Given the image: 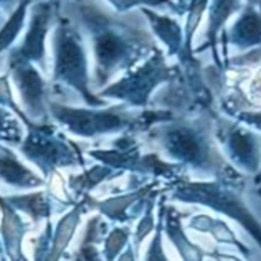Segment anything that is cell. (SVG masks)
Wrapping results in <instances>:
<instances>
[{"label": "cell", "mask_w": 261, "mask_h": 261, "mask_svg": "<svg viewBox=\"0 0 261 261\" xmlns=\"http://www.w3.org/2000/svg\"><path fill=\"white\" fill-rule=\"evenodd\" d=\"M58 9L89 40L93 89L108 86L114 76L133 70L157 48L141 10L119 13L101 0H58Z\"/></svg>", "instance_id": "1"}, {"label": "cell", "mask_w": 261, "mask_h": 261, "mask_svg": "<svg viewBox=\"0 0 261 261\" xmlns=\"http://www.w3.org/2000/svg\"><path fill=\"white\" fill-rule=\"evenodd\" d=\"M142 139L155 152L167 157V161L182 164L187 174H195L200 180L240 175L223 155L212 121L207 118L177 116L149 129L142 134Z\"/></svg>", "instance_id": "2"}, {"label": "cell", "mask_w": 261, "mask_h": 261, "mask_svg": "<svg viewBox=\"0 0 261 261\" xmlns=\"http://www.w3.org/2000/svg\"><path fill=\"white\" fill-rule=\"evenodd\" d=\"M245 185L246 178L242 174L208 180H190L189 177H182L167 184L166 192H169L167 197L170 200L202 205L231 218L233 222L243 226V230L251 235L261 248V222L245 202Z\"/></svg>", "instance_id": "3"}, {"label": "cell", "mask_w": 261, "mask_h": 261, "mask_svg": "<svg viewBox=\"0 0 261 261\" xmlns=\"http://www.w3.org/2000/svg\"><path fill=\"white\" fill-rule=\"evenodd\" d=\"M51 83L74 89L89 108H105L108 101L91 91L89 60L81 29L65 15H57L51 35Z\"/></svg>", "instance_id": "4"}, {"label": "cell", "mask_w": 261, "mask_h": 261, "mask_svg": "<svg viewBox=\"0 0 261 261\" xmlns=\"http://www.w3.org/2000/svg\"><path fill=\"white\" fill-rule=\"evenodd\" d=\"M48 111L50 118L66 133L83 139H96L124 133L134 134L137 114L141 109L129 108L122 102L105 108H76L50 98Z\"/></svg>", "instance_id": "5"}, {"label": "cell", "mask_w": 261, "mask_h": 261, "mask_svg": "<svg viewBox=\"0 0 261 261\" xmlns=\"http://www.w3.org/2000/svg\"><path fill=\"white\" fill-rule=\"evenodd\" d=\"M17 149L23 159L42 170L46 180L60 169L86 166L81 147L74 141L68 139L57 124L50 122H33L30 127H27L23 141Z\"/></svg>", "instance_id": "6"}, {"label": "cell", "mask_w": 261, "mask_h": 261, "mask_svg": "<svg viewBox=\"0 0 261 261\" xmlns=\"http://www.w3.org/2000/svg\"><path fill=\"white\" fill-rule=\"evenodd\" d=\"M180 76V68L169 66L161 48L149 55L141 65L124 73V76L105 86L96 94L102 99H116L129 108L146 109L150 96L162 83H170Z\"/></svg>", "instance_id": "7"}, {"label": "cell", "mask_w": 261, "mask_h": 261, "mask_svg": "<svg viewBox=\"0 0 261 261\" xmlns=\"http://www.w3.org/2000/svg\"><path fill=\"white\" fill-rule=\"evenodd\" d=\"M109 144H111L109 149H89L86 150V155L119 172H130L159 180H167L175 172L174 164L164 159L159 152L155 150L144 152L139 136L133 133L116 136Z\"/></svg>", "instance_id": "8"}, {"label": "cell", "mask_w": 261, "mask_h": 261, "mask_svg": "<svg viewBox=\"0 0 261 261\" xmlns=\"http://www.w3.org/2000/svg\"><path fill=\"white\" fill-rule=\"evenodd\" d=\"M215 137L222 152L243 175H256L261 169V133L238 121L215 118Z\"/></svg>", "instance_id": "9"}, {"label": "cell", "mask_w": 261, "mask_h": 261, "mask_svg": "<svg viewBox=\"0 0 261 261\" xmlns=\"http://www.w3.org/2000/svg\"><path fill=\"white\" fill-rule=\"evenodd\" d=\"M30 20L27 25L23 40L9 51L7 58L25 60L33 63L43 74L48 73V57H46V37L51 32L55 20L58 15L57 0H35L32 2Z\"/></svg>", "instance_id": "10"}, {"label": "cell", "mask_w": 261, "mask_h": 261, "mask_svg": "<svg viewBox=\"0 0 261 261\" xmlns=\"http://www.w3.org/2000/svg\"><path fill=\"white\" fill-rule=\"evenodd\" d=\"M7 66L20 94V101H22L20 106L29 116V119L32 122L50 121V111H48L50 89H48V81L43 78V73L30 61L17 58H7Z\"/></svg>", "instance_id": "11"}, {"label": "cell", "mask_w": 261, "mask_h": 261, "mask_svg": "<svg viewBox=\"0 0 261 261\" xmlns=\"http://www.w3.org/2000/svg\"><path fill=\"white\" fill-rule=\"evenodd\" d=\"M157 187H161V180L152 178L139 189L126 190L124 194L102 198V200L88 195V207L89 210H96L109 222L118 225H129L137 217L142 215L147 195Z\"/></svg>", "instance_id": "12"}, {"label": "cell", "mask_w": 261, "mask_h": 261, "mask_svg": "<svg viewBox=\"0 0 261 261\" xmlns=\"http://www.w3.org/2000/svg\"><path fill=\"white\" fill-rule=\"evenodd\" d=\"M0 240L4 245V253L9 261H27L23 255V240L30 226L23 222L18 210L5 200L0 194Z\"/></svg>", "instance_id": "13"}, {"label": "cell", "mask_w": 261, "mask_h": 261, "mask_svg": "<svg viewBox=\"0 0 261 261\" xmlns=\"http://www.w3.org/2000/svg\"><path fill=\"white\" fill-rule=\"evenodd\" d=\"M0 182L17 190H38L48 180L27 167L10 147L0 142Z\"/></svg>", "instance_id": "14"}, {"label": "cell", "mask_w": 261, "mask_h": 261, "mask_svg": "<svg viewBox=\"0 0 261 261\" xmlns=\"http://www.w3.org/2000/svg\"><path fill=\"white\" fill-rule=\"evenodd\" d=\"M12 207H15L18 212H22L27 217H30L32 223H38L42 220H50L55 212H60L61 208H66L76 202H65L60 200L48 190H33L30 194H20V195H9L5 197Z\"/></svg>", "instance_id": "15"}, {"label": "cell", "mask_w": 261, "mask_h": 261, "mask_svg": "<svg viewBox=\"0 0 261 261\" xmlns=\"http://www.w3.org/2000/svg\"><path fill=\"white\" fill-rule=\"evenodd\" d=\"M226 43L233 45L242 53L261 48V12L248 0L226 32Z\"/></svg>", "instance_id": "16"}, {"label": "cell", "mask_w": 261, "mask_h": 261, "mask_svg": "<svg viewBox=\"0 0 261 261\" xmlns=\"http://www.w3.org/2000/svg\"><path fill=\"white\" fill-rule=\"evenodd\" d=\"M162 212H164V223L162 228L166 237L170 240V243L174 245L178 256L182 261H205L207 251L202 250V246H198L187 237L184 226H182V214L177 212L174 207L166 205L167 195H162Z\"/></svg>", "instance_id": "17"}, {"label": "cell", "mask_w": 261, "mask_h": 261, "mask_svg": "<svg viewBox=\"0 0 261 261\" xmlns=\"http://www.w3.org/2000/svg\"><path fill=\"white\" fill-rule=\"evenodd\" d=\"M88 195L81 197L76 203L71 205V210L66 212V214L60 218V222L57 223L53 230V238H51V245H50V251H48L46 261H61L63 258L66 248L70 246L71 240L76 233L78 226L81 223V217H83L85 212H88Z\"/></svg>", "instance_id": "18"}, {"label": "cell", "mask_w": 261, "mask_h": 261, "mask_svg": "<svg viewBox=\"0 0 261 261\" xmlns=\"http://www.w3.org/2000/svg\"><path fill=\"white\" fill-rule=\"evenodd\" d=\"M187 226L190 230H195V231H200V233H208V235H212V238L218 243L230 245V246H233V248H237L238 253L245 259L253 258V251L235 235V231L230 228V225L222 218L210 217L207 214L194 215L189 220Z\"/></svg>", "instance_id": "19"}, {"label": "cell", "mask_w": 261, "mask_h": 261, "mask_svg": "<svg viewBox=\"0 0 261 261\" xmlns=\"http://www.w3.org/2000/svg\"><path fill=\"white\" fill-rule=\"evenodd\" d=\"M240 9H242L240 0H212L210 9H208L207 38H205V43L198 48V50H195L200 53V51L208 50L210 48L212 55H214V61L220 71H222V68H223V61L220 60V55L217 50V40H218L220 32L223 29V25L226 23V20H228L235 12H238Z\"/></svg>", "instance_id": "20"}, {"label": "cell", "mask_w": 261, "mask_h": 261, "mask_svg": "<svg viewBox=\"0 0 261 261\" xmlns=\"http://www.w3.org/2000/svg\"><path fill=\"white\" fill-rule=\"evenodd\" d=\"M141 12L144 18L147 20L152 35H155L167 46L169 57H175V55L180 53L184 46V30L180 23L172 17L150 10L149 7H141Z\"/></svg>", "instance_id": "21"}, {"label": "cell", "mask_w": 261, "mask_h": 261, "mask_svg": "<svg viewBox=\"0 0 261 261\" xmlns=\"http://www.w3.org/2000/svg\"><path fill=\"white\" fill-rule=\"evenodd\" d=\"M124 172H119V170H114L111 167L105 166V164L98 162L89 169L83 170V172L68 175V189L74 194L76 200H80L81 197L89 195V192L94 190L99 184L118 178Z\"/></svg>", "instance_id": "22"}, {"label": "cell", "mask_w": 261, "mask_h": 261, "mask_svg": "<svg viewBox=\"0 0 261 261\" xmlns=\"http://www.w3.org/2000/svg\"><path fill=\"white\" fill-rule=\"evenodd\" d=\"M32 2L35 0H20L18 7L5 18V22L0 27V57L7 50H10V46L17 42L20 33L23 32Z\"/></svg>", "instance_id": "23"}, {"label": "cell", "mask_w": 261, "mask_h": 261, "mask_svg": "<svg viewBox=\"0 0 261 261\" xmlns=\"http://www.w3.org/2000/svg\"><path fill=\"white\" fill-rule=\"evenodd\" d=\"M166 192V187H157L154 189L146 198V205H144V212L142 215L139 217V222L136 225V230H134V235H133V245L139 255V250H141V245L142 242L146 240L150 233L155 231V205H157V197L161 194Z\"/></svg>", "instance_id": "24"}, {"label": "cell", "mask_w": 261, "mask_h": 261, "mask_svg": "<svg viewBox=\"0 0 261 261\" xmlns=\"http://www.w3.org/2000/svg\"><path fill=\"white\" fill-rule=\"evenodd\" d=\"M27 127L18 116L0 106V142L10 144V146H20L25 137Z\"/></svg>", "instance_id": "25"}, {"label": "cell", "mask_w": 261, "mask_h": 261, "mask_svg": "<svg viewBox=\"0 0 261 261\" xmlns=\"http://www.w3.org/2000/svg\"><path fill=\"white\" fill-rule=\"evenodd\" d=\"M130 226L129 225H116L113 226L102 242V258L105 261H116L126 246L130 243Z\"/></svg>", "instance_id": "26"}, {"label": "cell", "mask_w": 261, "mask_h": 261, "mask_svg": "<svg viewBox=\"0 0 261 261\" xmlns=\"http://www.w3.org/2000/svg\"><path fill=\"white\" fill-rule=\"evenodd\" d=\"M0 106H4L7 109H10V111H13L20 119H22V122L25 124V127H30L33 122L29 119V116L25 114V111L22 109V106L17 105L15 98H13V93H12V86H10V74H2L0 76Z\"/></svg>", "instance_id": "27"}, {"label": "cell", "mask_w": 261, "mask_h": 261, "mask_svg": "<svg viewBox=\"0 0 261 261\" xmlns=\"http://www.w3.org/2000/svg\"><path fill=\"white\" fill-rule=\"evenodd\" d=\"M164 212H162V198L159 200V222H157L154 237L150 240V243L147 246L146 256L142 261H170L166 255V250H164V243H162V237H164Z\"/></svg>", "instance_id": "28"}, {"label": "cell", "mask_w": 261, "mask_h": 261, "mask_svg": "<svg viewBox=\"0 0 261 261\" xmlns=\"http://www.w3.org/2000/svg\"><path fill=\"white\" fill-rule=\"evenodd\" d=\"M109 233V223L105 220L101 214L93 215L88 220L86 230H85V237L81 240L80 245H101L105 242L106 235Z\"/></svg>", "instance_id": "29"}, {"label": "cell", "mask_w": 261, "mask_h": 261, "mask_svg": "<svg viewBox=\"0 0 261 261\" xmlns=\"http://www.w3.org/2000/svg\"><path fill=\"white\" fill-rule=\"evenodd\" d=\"M116 12L126 13L136 7H159L164 4H169L170 0H106Z\"/></svg>", "instance_id": "30"}, {"label": "cell", "mask_w": 261, "mask_h": 261, "mask_svg": "<svg viewBox=\"0 0 261 261\" xmlns=\"http://www.w3.org/2000/svg\"><path fill=\"white\" fill-rule=\"evenodd\" d=\"M246 105L261 106V70L253 74L251 81L248 83V96H246Z\"/></svg>", "instance_id": "31"}, {"label": "cell", "mask_w": 261, "mask_h": 261, "mask_svg": "<svg viewBox=\"0 0 261 261\" xmlns=\"http://www.w3.org/2000/svg\"><path fill=\"white\" fill-rule=\"evenodd\" d=\"M233 118H235V121L242 122V124L261 133V109L259 111H240Z\"/></svg>", "instance_id": "32"}, {"label": "cell", "mask_w": 261, "mask_h": 261, "mask_svg": "<svg viewBox=\"0 0 261 261\" xmlns=\"http://www.w3.org/2000/svg\"><path fill=\"white\" fill-rule=\"evenodd\" d=\"M116 261H137V251L134 248L133 243H129L126 246V250L121 253V255L118 256V259Z\"/></svg>", "instance_id": "33"}, {"label": "cell", "mask_w": 261, "mask_h": 261, "mask_svg": "<svg viewBox=\"0 0 261 261\" xmlns=\"http://www.w3.org/2000/svg\"><path fill=\"white\" fill-rule=\"evenodd\" d=\"M18 4H20V0H0V10L9 17L10 13L18 7Z\"/></svg>", "instance_id": "34"}, {"label": "cell", "mask_w": 261, "mask_h": 261, "mask_svg": "<svg viewBox=\"0 0 261 261\" xmlns=\"http://www.w3.org/2000/svg\"><path fill=\"white\" fill-rule=\"evenodd\" d=\"M207 256L214 258L215 261H243L233 255H228V253H220V251H212V253H207Z\"/></svg>", "instance_id": "35"}, {"label": "cell", "mask_w": 261, "mask_h": 261, "mask_svg": "<svg viewBox=\"0 0 261 261\" xmlns=\"http://www.w3.org/2000/svg\"><path fill=\"white\" fill-rule=\"evenodd\" d=\"M255 184L256 185H261V169L258 170V174L255 175Z\"/></svg>", "instance_id": "36"}, {"label": "cell", "mask_w": 261, "mask_h": 261, "mask_svg": "<svg viewBox=\"0 0 261 261\" xmlns=\"http://www.w3.org/2000/svg\"><path fill=\"white\" fill-rule=\"evenodd\" d=\"M0 261H9V258L5 256V253H0Z\"/></svg>", "instance_id": "37"}, {"label": "cell", "mask_w": 261, "mask_h": 261, "mask_svg": "<svg viewBox=\"0 0 261 261\" xmlns=\"http://www.w3.org/2000/svg\"><path fill=\"white\" fill-rule=\"evenodd\" d=\"M4 15H5V13H4L2 10H0V25H2V23L5 22V20H4Z\"/></svg>", "instance_id": "38"}, {"label": "cell", "mask_w": 261, "mask_h": 261, "mask_svg": "<svg viewBox=\"0 0 261 261\" xmlns=\"http://www.w3.org/2000/svg\"><path fill=\"white\" fill-rule=\"evenodd\" d=\"M0 253H4V245H2V240H0Z\"/></svg>", "instance_id": "39"}, {"label": "cell", "mask_w": 261, "mask_h": 261, "mask_svg": "<svg viewBox=\"0 0 261 261\" xmlns=\"http://www.w3.org/2000/svg\"><path fill=\"white\" fill-rule=\"evenodd\" d=\"M73 261H83V259H81V258H78L76 255H74V258H73Z\"/></svg>", "instance_id": "40"}, {"label": "cell", "mask_w": 261, "mask_h": 261, "mask_svg": "<svg viewBox=\"0 0 261 261\" xmlns=\"http://www.w3.org/2000/svg\"><path fill=\"white\" fill-rule=\"evenodd\" d=\"M258 195L261 197V185H258Z\"/></svg>", "instance_id": "41"}, {"label": "cell", "mask_w": 261, "mask_h": 261, "mask_svg": "<svg viewBox=\"0 0 261 261\" xmlns=\"http://www.w3.org/2000/svg\"><path fill=\"white\" fill-rule=\"evenodd\" d=\"M57 2H58V0H57Z\"/></svg>", "instance_id": "42"}]
</instances>
